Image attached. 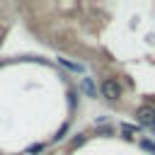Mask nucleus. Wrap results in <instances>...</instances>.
<instances>
[{
    "label": "nucleus",
    "mask_w": 155,
    "mask_h": 155,
    "mask_svg": "<svg viewBox=\"0 0 155 155\" xmlns=\"http://www.w3.org/2000/svg\"><path fill=\"white\" fill-rule=\"evenodd\" d=\"M99 92H102V97H104V99H109V102L121 99V85H119L116 80H111V78H107V80L99 85Z\"/></svg>",
    "instance_id": "1"
},
{
    "label": "nucleus",
    "mask_w": 155,
    "mask_h": 155,
    "mask_svg": "<svg viewBox=\"0 0 155 155\" xmlns=\"http://www.w3.org/2000/svg\"><path fill=\"white\" fill-rule=\"evenodd\" d=\"M136 119H138V124H143L145 128H153V131H155V109H153V107H140V109L136 111Z\"/></svg>",
    "instance_id": "2"
},
{
    "label": "nucleus",
    "mask_w": 155,
    "mask_h": 155,
    "mask_svg": "<svg viewBox=\"0 0 155 155\" xmlns=\"http://www.w3.org/2000/svg\"><path fill=\"white\" fill-rule=\"evenodd\" d=\"M80 87H82V92H85V94H90V97H97V90H94V82H92L90 78H85V80L80 82Z\"/></svg>",
    "instance_id": "3"
},
{
    "label": "nucleus",
    "mask_w": 155,
    "mask_h": 155,
    "mask_svg": "<svg viewBox=\"0 0 155 155\" xmlns=\"http://www.w3.org/2000/svg\"><path fill=\"white\" fill-rule=\"evenodd\" d=\"M61 63H63L65 68H70V70H75V73H80V70H82V68H80L78 63H70V61H65V58H61Z\"/></svg>",
    "instance_id": "4"
},
{
    "label": "nucleus",
    "mask_w": 155,
    "mask_h": 155,
    "mask_svg": "<svg viewBox=\"0 0 155 155\" xmlns=\"http://www.w3.org/2000/svg\"><path fill=\"white\" fill-rule=\"evenodd\" d=\"M121 131H124V136H133V133H136V126H128V124H124V126H121Z\"/></svg>",
    "instance_id": "5"
},
{
    "label": "nucleus",
    "mask_w": 155,
    "mask_h": 155,
    "mask_svg": "<svg viewBox=\"0 0 155 155\" xmlns=\"http://www.w3.org/2000/svg\"><path fill=\"white\" fill-rule=\"evenodd\" d=\"M41 150H44V145H41V143H36V145H31L27 153H29V155H36V153H41Z\"/></svg>",
    "instance_id": "6"
},
{
    "label": "nucleus",
    "mask_w": 155,
    "mask_h": 155,
    "mask_svg": "<svg viewBox=\"0 0 155 155\" xmlns=\"http://www.w3.org/2000/svg\"><path fill=\"white\" fill-rule=\"evenodd\" d=\"M140 145H143L145 150H150V153H155V143H150V140H143Z\"/></svg>",
    "instance_id": "7"
},
{
    "label": "nucleus",
    "mask_w": 155,
    "mask_h": 155,
    "mask_svg": "<svg viewBox=\"0 0 155 155\" xmlns=\"http://www.w3.org/2000/svg\"><path fill=\"white\" fill-rule=\"evenodd\" d=\"M82 140H85V136H75V138H73V145H80Z\"/></svg>",
    "instance_id": "8"
}]
</instances>
